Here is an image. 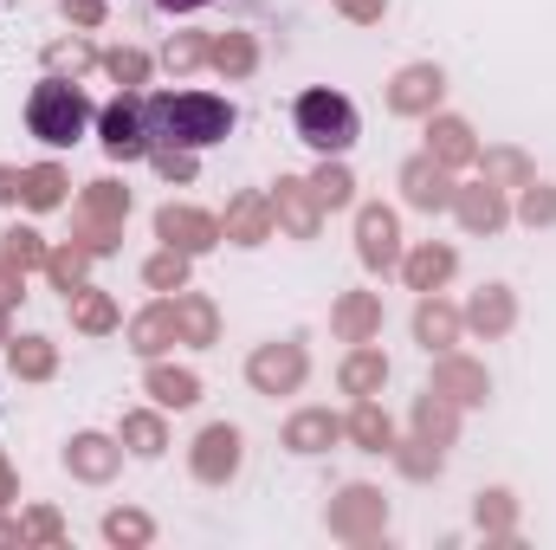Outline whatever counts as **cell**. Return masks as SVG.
Masks as SVG:
<instances>
[{
	"mask_svg": "<svg viewBox=\"0 0 556 550\" xmlns=\"http://www.w3.org/2000/svg\"><path fill=\"white\" fill-rule=\"evenodd\" d=\"M98 142H104V155H117V162L149 155V124H142V98L137 91H117V98L98 111Z\"/></svg>",
	"mask_w": 556,
	"mask_h": 550,
	"instance_id": "9",
	"label": "cell"
},
{
	"mask_svg": "<svg viewBox=\"0 0 556 550\" xmlns=\"http://www.w3.org/2000/svg\"><path fill=\"white\" fill-rule=\"evenodd\" d=\"M440 98H446V72L440 65H402L389 78V111L395 117H433Z\"/></svg>",
	"mask_w": 556,
	"mask_h": 550,
	"instance_id": "12",
	"label": "cell"
},
{
	"mask_svg": "<svg viewBox=\"0 0 556 550\" xmlns=\"http://www.w3.org/2000/svg\"><path fill=\"white\" fill-rule=\"evenodd\" d=\"M337 383H343V396H382V383H389V357L376 350V343H356L343 363H337Z\"/></svg>",
	"mask_w": 556,
	"mask_h": 550,
	"instance_id": "26",
	"label": "cell"
},
{
	"mask_svg": "<svg viewBox=\"0 0 556 550\" xmlns=\"http://www.w3.org/2000/svg\"><path fill=\"white\" fill-rule=\"evenodd\" d=\"M162 13H194V7H207V0H155Z\"/></svg>",
	"mask_w": 556,
	"mask_h": 550,
	"instance_id": "54",
	"label": "cell"
},
{
	"mask_svg": "<svg viewBox=\"0 0 556 550\" xmlns=\"http://www.w3.org/2000/svg\"><path fill=\"white\" fill-rule=\"evenodd\" d=\"M168 343H181V330H175V298H155V304H142L137 317H130V350L155 363Z\"/></svg>",
	"mask_w": 556,
	"mask_h": 550,
	"instance_id": "22",
	"label": "cell"
},
{
	"mask_svg": "<svg viewBox=\"0 0 556 550\" xmlns=\"http://www.w3.org/2000/svg\"><path fill=\"white\" fill-rule=\"evenodd\" d=\"M162 65L181 78V72H194V65H207V33H175L168 46H162Z\"/></svg>",
	"mask_w": 556,
	"mask_h": 550,
	"instance_id": "44",
	"label": "cell"
},
{
	"mask_svg": "<svg viewBox=\"0 0 556 550\" xmlns=\"http://www.w3.org/2000/svg\"><path fill=\"white\" fill-rule=\"evenodd\" d=\"M356 260L369 273H402V221H395V208H382V201L356 208Z\"/></svg>",
	"mask_w": 556,
	"mask_h": 550,
	"instance_id": "8",
	"label": "cell"
},
{
	"mask_svg": "<svg viewBox=\"0 0 556 550\" xmlns=\"http://www.w3.org/2000/svg\"><path fill=\"white\" fill-rule=\"evenodd\" d=\"M117 466H124V447L111 434H72V447H65V473L72 479L104 486V479H117Z\"/></svg>",
	"mask_w": 556,
	"mask_h": 550,
	"instance_id": "17",
	"label": "cell"
},
{
	"mask_svg": "<svg viewBox=\"0 0 556 550\" xmlns=\"http://www.w3.org/2000/svg\"><path fill=\"white\" fill-rule=\"evenodd\" d=\"M343 440H356L363 453H395V421H389V409L376 396H363L356 409L343 414Z\"/></svg>",
	"mask_w": 556,
	"mask_h": 550,
	"instance_id": "24",
	"label": "cell"
},
{
	"mask_svg": "<svg viewBox=\"0 0 556 550\" xmlns=\"http://www.w3.org/2000/svg\"><path fill=\"white\" fill-rule=\"evenodd\" d=\"M91 98L78 91V78H59V72H46L39 85H33V98H26V130L46 142V149H72V142L91 130Z\"/></svg>",
	"mask_w": 556,
	"mask_h": 550,
	"instance_id": "2",
	"label": "cell"
},
{
	"mask_svg": "<svg viewBox=\"0 0 556 550\" xmlns=\"http://www.w3.org/2000/svg\"><path fill=\"white\" fill-rule=\"evenodd\" d=\"M395 466H402V473H408V479H433V473H440V466H446V447H440V440H408V447H395Z\"/></svg>",
	"mask_w": 556,
	"mask_h": 550,
	"instance_id": "42",
	"label": "cell"
},
{
	"mask_svg": "<svg viewBox=\"0 0 556 550\" xmlns=\"http://www.w3.org/2000/svg\"><path fill=\"white\" fill-rule=\"evenodd\" d=\"M337 440H343V414L330 409H298L285 421V447L291 453H330Z\"/></svg>",
	"mask_w": 556,
	"mask_h": 550,
	"instance_id": "23",
	"label": "cell"
},
{
	"mask_svg": "<svg viewBox=\"0 0 556 550\" xmlns=\"http://www.w3.org/2000/svg\"><path fill=\"white\" fill-rule=\"evenodd\" d=\"M427 155L446 162V168H472V162H479V137H472V124L433 111V117H427Z\"/></svg>",
	"mask_w": 556,
	"mask_h": 550,
	"instance_id": "19",
	"label": "cell"
},
{
	"mask_svg": "<svg viewBox=\"0 0 556 550\" xmlns=\"http://www.w3.org/2000/svg\"><path fill=\"white\" fill-rule=\"evenodd\" d=\"M207 65L220 78H253L260 72V39L253 33H214L207 39Z\"/></svg>",
	"mask_w": 556,
	"mask_h": 550,
	"instance_id": "30",
	"label": "cell"
},
{
	"mask_svg": "<svg viewBox=\"0 0 556 550\" xmlns=\"http://www.w3.org/2000/svg\"><path fill=\"white\" fill-rule=\"evenodd\" d=\"M104 538H111V545H149L155 525H149V512H137V505H117V512L104 518Z\"/></svg>",
	"mask_w": 556,
	"mask_h": 550,
	"instance_id": "43",
	"label": "cell"
},
{
	"mask_svg": "<svg viewBox=\"0 0 556 550\" xmlns=\"http://www.w3.org/2000/svg\"><path fill=\"white\" fill-rule=\"evenodd\" d=\"M142 124H149V149H207L227 142L233 104L214 91H155L142 98Z\"/></svg>",
	"mask_w": 556,
	"mask_h": 550,
	"instance_id": "1",
	"label": "cell"
},
{
	"mask_svg": "<svg viewBox=\"0 0 556 550\" xmlns=\"http://www.w3.org/2000/svg\"><path fill=\"white\" fill-rule=\"evenodd\" d=\"M485 175H492L498 188H525V182H531L538 168H531V162H525L518 149H485Z\"/></svg>",
	"mask_w": 556,
	"mask_h": 550,
	"instance_id": "46",
	"label": "cell"
},
{
	"mask_svg": "<svg viewBox=\"0 0 556 550\" xmlns=\"http://www.w3.org/2000/svg\"><path fill=\"white\" fill-rule=\"evenodd\" d=\"M104 72H111L124 91H137V85H149V52H137V46H117V52H104Z\"/></svg>",
	"mask_w": 556,
	"mask_h": 550,
	"instance_id": "45",
	"label": "cell"
},
{
	"mask_svg": "<svg viewBox=\"0 0 556 550\" xmlns=\"http://www.w3.org/2000/svg\"><path fill=\"white\" fill-rule=\"evenodd\" d=\"M459 317H466V330H479V337L492 343V337H505V330L518 324V298H511V285H479Z\"/></svg>",
	"mask_w": 556,
	"mask_h": 550,
	"instance_id": "20",
	"label": "cell"
},
{
	"mask_svg": "<svg viewBox=\"0 0 556 550\" xmlns=\"http://www.w3.org/2000/svg\"><path fill=\"white\" fill-rule=\"evenodd\" d=\"M453 214H459V227L466 234H498L505 221H511V201H505V188L485 175V182H466V188H453Z\"/></svg>",
	"mask_w": 556,
	"mask_h": 550,
	"instance_id": "14",
	"label": "cell"
},
{
	"mask_svg": "<svg viewBox=\"0 0 556 550\" xmlns=\"http://www.w3.org/2000/svg\"><path fill=\"white\" fill-rule=\"evenodd\" d=\"M188 466H194V479H201V486H227V479L247 466V434H240L233 421L201 427V434H194V447H188Z\"/></svg>",
	"mask_w": 556,
	"mask_h": 550,
	"instance_id": "6",
	"label": "cell"
},
{
	"mask_svg": "<svg viewBox=\"0 0 556 550\" xmlns=\"http://www.w3.org/2000/svg\"><path fill=\"white\" fill-rule=\"evenodd\" d=\"M518 221H525V227H556V182H538V175H531V182L518 188Z\"/></svg>",
	"mask_w": 556,
	"mask_h": 550,
	"instance_id": "39",
	"label": "cell"
},
{
	"mask_svg": "<svg viewBox=\"0 0 556 550\" xmlns=\"http://www.w3.org/2000/svg\"><path fill=\"white\" fill-rule=\"evenodd\" d=\"M324 525H330V538H343V545H376V538L389 532V499L356 479V486H343V492L330 499Z\"/></svg>",
	"mask_w": 556,
	"mask_h": 550,
	"instance_id": "5",
	"label": "cell"
},
{
	"mask_svg": "<svg viewBox=\"0 0 556 550\" xmlns=\"http://www.w3.org/2000/svg\"><path fill=\"white\" fill-rule=\"evenodd\" d=\"M304 370H311V357H304L298 337L260 343V350L247 357V383H253L260 396H298V389H304Z\"/></svg>",
	"mask_w": 556,
	"mask_h": 550,
	"instance_id": "7",
	"label": "cell"
},
{
	"mask_svg": "<svg viewBox=\"0 0 556 550\" xmlns=\"http://www.w3.org/2000/svg\"><path fill=\"white\" fill-rule=\"evenodd\" d=\"M65 304H72V324L85 330V337H111L124 317H117V298L111 291H98V285H78V291H65Z\"/></svg>",
	"mask_w": 556,
	"mask_h": 550,
	"instance_id": "31",
	"label": "cell"
},
{
	"mask_svg": "<svg viewBox=\"0 0 556 550\" xmlns=\"http://www.w3.org/2000/svg\"><path fill=\"white\" fill-rule=\"evenodd\" d=\"M427 389H440L453 409H479V402L492 396V376H485V363L440 350V357H433V383H427Z\"/></svg>",
	"mask_w": 556,
	"mask_h": 550,
	"instance_id": "15",
	"label": "cell"
},
{
	"mask_svg": "<svg viewBox=\"0 0 556 550\" xmlns=\"http://www.w3.org/2000/svg\"><path fill=\"white\" fill-rule=\"evenodd\" d=\"M59 13L72 26H104V0H59Z\"/></svg>",
	"mask_w": 556,
	"mask_h": 550,
	"instance_id": "50",
	"label": "cell"
},
{
	"mask_svg": "<svg viewBox=\"0 0 556 550\" xmlns=\"http://www.w3.org/2000/svg\"><path fill=\"white\" fill-rule=\"evenodd\" d=\"M330 330H337L343 343H376V337H382V298H376V291H343V298L330 304Z\"/></svg>",
	"mask_w": 556,
	"mask_h": 550,
	"instance_id": "18",
	"label": "cell"
},
{
	"mask_svg": "<svg viewBox=\"0 0 556 550\" xmlns=\"http://www.w3.org/2000/svg\"><path fill=\"white\" fill-rule=\"evenodd\" d=\"M155 240L175 247V253H188V260H201V253L220 247V221L201 214V208H188V201H168V208L155 214Z\"/></svg>",
	"mask_w": 556,
	"mask_h": 550,
	"instance_id": "10",
	"label": "cell"
},
{
	"mask_svg": "<svg viewBox=\"0 0 556 550\" xmlns=\"http://www.w3.org/2000/svg\"><path fill=\"white\" fill-rule=\"evenodd\" d=\"M472 518H479V532H485V538H511V525H518V499H511L505 486H492V492H479Z\"/></svg>",
	"mask_w": 556,
	"mask_h": 550,
	"instance_id": "37",
	"label": "cell"
},
{
	"mask_svg": "<svg viewBox=\"0 0 556 550\" xmlns=\"http://www.w3.org/2000/svg\"><path fill=\"white\" fill-rule=\"evenodd\" d=\"M453 273H459V253H453L446 240H420L415 253H402V278H408L415 291H440Z\"/></svg>",
	"mask_w": 556,
	"mask_h": 550,
	"instance_id": "25",
	"label": "cell"
},
{
	"mask_svg": "<svg viewBox=\"0 0 556 550\" xmlns=\"http://www.w3.org/2000/svg\"><path fill=\"white\" fill-rule=\"evenodd\" d=\"M402 201L420 208V214H446L453 208V168L446 162H433L427 149L402 162Z\"/></svg>",
	"mask_w": 556,
	"mask_h": 550,
	"instance_id": "13",
	"label": "cell"
},
{
	"mask_svg": "<svg viewBox=\"0 0 556 550\" xmlns=\"http://www.w3.org/2000/svg\"><path fill=\"white\" fill-rule=\"evenodd\" d=\"M20 195V168H0V201H13Z\"/></svg>",
	"mask_w": 556,
	"mask_h": 550,
	"instance_id": "53",
	"label": "cell"
},
{
	"mask_svg": "<svg viewBox=\"0 0 556 550\" xmlns=\"http://www.w3.org/2000/svg\"><path fill=\"white\" fill-rule=\"evenodd\" d=\"M278 227L273 214V195H260V188H247V195H233L227 201V221H220V240H233V247H266Z\"/></svg>",
	"mask_w": 556,
	"mask_h": 550,
	"instance_id": "16",
	"label": "cell"
},
{
	"mask_svg": "<svg viewBox=\"0 0 556 550\" xmlns=\"http://www.w3.org/2000/svg\"><path fill=\"white\" fill-rule=\"evenodd\" d=\"M142 285H149V291H181V285H188V253H175V247L149 253V266H142Z\"/></svg>",
	"mask_w": 556,
	"mask_h": 550,
	"instance_id": "41",
	"label": "cell"
},
{
	"mask_svg": "<svg viewBox=\"0 0 556 550\" xmlns=\"http://www.w3.org/2000/svg\"><path fill=\"white\" fill-rule=\"evenodd\" d=\"M20 499V479H13V466H7V453H0V512Z\"/></svg>",
	"mask_w": 556,
	"mask_h": 550,
	"instance_id": "52",
	"label": "cell"
},
{
	"mask_svg": "<svg viewBox=\"0 0 556 550\" xmlns=\"http://www.w3.org/2000/svg\"><path fill=\"white\" fill-rule=\"evenodd\" d=\"M20 291H26V273H20V266H7V260H0V304H13V298H20Z\"/></svg>",
	"mask_w": 556,
	"mask_h": 550,
	"instance_id": "51",
	"label": "cell"
},
{
	"mask_svg": "<svg viewBox=\"0 0 556 550\" xmlns=\"http://www.w3.org/2000/svg\"><path fill=\"white\" fill-rule=\"evenodd\" d=\"M330 7L356 26H382V13H389V0H330Z\"/></svg>",
	"mask_w": 556,
	"mask_h": 550,
	"instance_id": "49",
	"label": "cell"
},
{
	"mask_svg": "<svg viewBox=\"0 0 556 550\" xmlns=\"http://www.w3.org/2000/svg\"><path fill=\"white\" fill-rule=\"evenodd\" d=\"M124 221H130V188L124 182H91L72 208V240L85 253H111L124 240Z\"/></svg>",
	"mask_w": 556,
	"mask_h": 550,
	"instance_id": "4",
	"label": "cell"
},
{
	"mask_svg": "<svg viewBox=\"0 0 556 550\" xmlns=\"http://www.w3.org/2000/svg\"><path fill=\"white\" fill-rule=\"evenodd\" d=\"M65 168L59 162H33V168H20V201L33 208V214H52V208H65Z\"/></svg>",
	"mask_w": 556,
	"mask_h": 550,
	"instance_id": "32",
	"label": "cell"
},
{
	"mask_svg": "<svg viewBox=\"0 0 556 550\" xmlns=\"http://www.w3.org/2000/svg\"><path fill=\"white\" fill-rule=\"evenodd\" d=\"M98 65V52H91V39L85 33H72V39H52L46 46V72H59V78H78V72H91Z\"/></svg>",
	"mask_w": 556,
	"mask_h": 550,
	"instance_id": "38",
	"label": "cell"
},
{
	"mask_svg": "<svg viewBox=\"0 0 556 550\" xmlns=\"http://www.w3.org/2000/svg\"><path fill=\"white\" fill-rule=\"evenodd\" d=\"M20 545H65V525H59V512H52V505H33V512H20Z\"/></svg>",
	"mask_w": 556,
	"mask_h": 550,
	"instance_id": "47",
	"label": "cell"
},
{
	"mask_svg": "<svg viewBox=\"0 0 556 550\" xmlns=\"http://www.w3.org/2000/svg\"><path fill=\"white\" fill-rule=\"evenodd\" d=\"M142 389L155 396V409H194L201 402V376L194 370H175V363H149V376H142Z\"/></svg>",
	"mask_w": 556,
	"mask_h": 550,
	"instance_id": "29",
	"label": "cell"
},
{
	"mask_svg": "<svg viewBox=\"0 0 556 550\" xmlns=\"http://www.w3.org/2000/svg\"><path fill=\"white\" fill-rule=\"evenodd\" d=\"M149 162L162 168V182H194V149H149Z\"/></svg>",
	"mask_w": 556,
	"mask_h": 550,
	"instance_id": "48",
	"label": "cell"
},
{
	"mask_svg": "<svg viewBox=\"0 0 556 550\" xmlns=\"http://www.w3.org/2000/svg\"><path fill=\"white\" fill-rule=\"evenodd\" d=\"M273 214H278V227H285L291 240H317L324 208H317L311 175H278V182H273Z\"/></svg>",
	"mask_w": 556,
	"mask_h": 550,
	"instance_id": "11",
	"label": "cell"
},
{
	"mask_svg": "<svg viewBox=\"0 0 556 550\" xmlns=\"http://www.w3.org/2000/svg\"><path fill=\"white\" fill-rule=\"evenodd\" d=\"M0 260L20 266V273H33V266H46V240H39L33 227H7V234H0Z\"/></svg>",
	"mask_w": 556,
	"mask_h": 550,
	"instance_id": "40",
	"label": "cell"
},
{
	"mask_svg": "<svg viewBox=\"0 0 556 550\" xmlns=\"http://www.w3.org/2000/svg\"><path fill=\"white\" fill-rule=\"evenodd\" d=\"M0 350H7V304H0Z\"/></svg>",
	"mask_w": 556,
	"mask_h": 550,
	"instance_id": "55",
	"label": "cell"
},
{
	"mask_svg": "<svg viewBox=\"0 0 556 550\" xmlns=\"http://www.w3.org/2000/svg\"><path fill=\"white\" fill-rule=\"evenodd\" d=\"M291 130L298 142H311L317 155H343L350 142L363 137V117H356V104L343 98V91H304L298 104H291Z\"/></svg>",
	"mask_w": 556,
	"mask_h": 550,
	"instance_id": "3",
	"label": "cell"
},
{
	"mask_svg": "<svg viewBox=\"0 0 556 550\" xmlns=\"http://www.w3.org/2000/svg\"><path fill=\"white\" fill-rule=\"evenodd\" d=\"M415 434H420V440H440V447H453V434H459V409H453L440 389L415 396Z\"/></svg>",
	"mask_w": 556,
	"mask_h": 550,
	"instance_id": "33",
	"label": "cell"
},
{
	"mask_svg": "<svg viewBox=\"0 0 556 550\" xmlns=\"http://www.w3.org/2000/svg\"><path fill=\"white\" fill-rule=\"evenodd\" d=\"M7 370L20 383H52L59 376V343L52 337H7Z\"/></svg>",
	"mask_w": 556,
	"mask_h": 550,
	"instance_id": "28",
	"label": "cell"
},
{
	"mask_svg": "<svg viewBox=\"0 0 556 550\" xmlns=\"http://www.w3.org/2000/svg\"><path fill=\"white\" fill-rule=\"evenodd\" d=\"M459 330H466V317H459L440 291H420V304H415V343H420V350H433V357H440V350H453V343H459Z\"/></svg>",
	"mask_w": 556,
	"mask_h": 550,
	"instance_id": "21",
	"label": "cell"
},
{
	"mask_svg": "<svg viewBox=\"0 0 556 550\" xmlns=\"http://www.w3.org/2000/svg\"><path fill=\"white\" fill-rule=\"evenodd\" d=\"M91 260H98V253H85L78 240H65V247H46V266H39V273L52 278V291H78L85 273H91Z\"/></svg>",
	"mask_w": 556,
	"mask_h": 550,
	"instance_id": "35",
	"label": "cell"
},
{
	"mask_svg": "<svg viewBox=\"0 0 556 550\" xmlns=\"http://www.w3.org/2000/svg\"><path fill=\"white\" fill-rule=\"evenodd\" d=\"M311 188H317V208H324V214H337V208L356 201V175L343 168V155H324L317 175H311Z\"/></svg>",
	"mask_w": 556,
	"mask_h": 550,
	"instance_id": "34",
	"label": "cell"
},
{
	"mask_svg": "<svg viewBox=\"0 0 556 550\" xmlns=\"http://www.w3.org/2000/svg\"><path fill=\"white\" fill-rule=\"evenodd\" d=\"M175 330H181V343H194V350H207L214 337H220V311H214V298H201V291H175Z\"/></svg>",
	"mask_w": 556,
	"mask_h": 550,
	"instance_id": "27",
	"label": "cell"
},
{
	"mask_svg": "<svg viewBox=\"0 0 556 550\" xmlns=\"http://www.w3.org/2000/svg\"><path fill=\"white\" fill-rule=\"evenodd\" d=\"M130 453H142V460H155L162 447H168V427H162V414L155 409H130L124 414V434H117Z\"/></svg>",
	"mask_w": 556,
	"mask_h": 550,
	"instance_id": "36",
	"label": "cell"
}]
</instances>
